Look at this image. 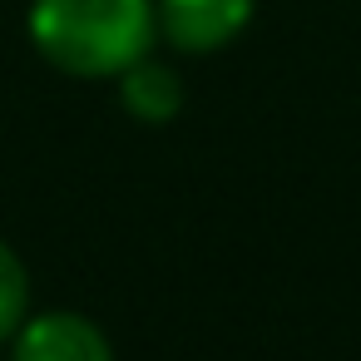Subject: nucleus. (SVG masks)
I'll use <instances>...</instances> for the list:
<instances>
[{
  "mask_svg": "<svg viewBox=\"0 0 361 361\" xmlns=\"http://www.w3.org/2000/svg\"><path fill=\"white\" fill-rule=\"evenodd\" d=\"M154 11L159 40H169L183 55H213L247 30L257 0H154Z\"/></svg>",
  "mask_w": 361,
  "mask_h": 361,
  "instance_id": "obj_3",
  "label": "nucleus"
},
{
  "mask_svg": "<svg viewBox=\"0 0 361 361\" xmlns=\"http://www.w3.org/2000/svg\"><path fill=\"white\" fill-rule=\"evenodd\" d=\"M119 104H124V114L139 119V124H169V119L183 109V80H178L173 65L144 55V60H134V65L119 75Z\"/></svg>",
  "mask_w": 361,
  "mask_h": 361,
  "instance_id": "obj_4",
  "label": "nucleus"
},
{
  "mask_svg": "<svg viewBox=\"0 0 361 361\" xmlns=\"http://www.w3.org/2000/svg\"><path fill=\"white\" fill-rule=\"evenodd\" d=\"M25 317H30V272L20 252L0 238V341H11Z\"/></svg>",
  "mask_w": 361,
  "mask_h": 361,
  "instance_id": "obj_5",
  "label": "nucleus"
},
{
  "mask_svg": "<svg viewBox=\"0 0 361 361\" xmlns=\"http://www.w3.org/2000/svg\"><path fill=\"white\" fill-rule=\"evenodd\" d=\"M25 25L40 60L75 80H119L159 40L154 0H30Z\"/></svg>",
  "mask_w": 361,
  "mask_h": 361,
  "instance_id": "obj_1",
  "label": "nucleus"
},
{
  "mask_svg": "<svg viewBox=\"0 0 361 361\" xmlns=\"http://www.w3.org/2000/svg\"><path fill=\"white\" fill-rule=\"evenodd\" d=\"M11 361H114L104 326L85 312H30L11 336Z\"/></svg>",
  "mask_w": 361,
  "mask_h": 361,
  "instance_id": "obj_2",
  "label": "nucleus"
}]
</instances>
